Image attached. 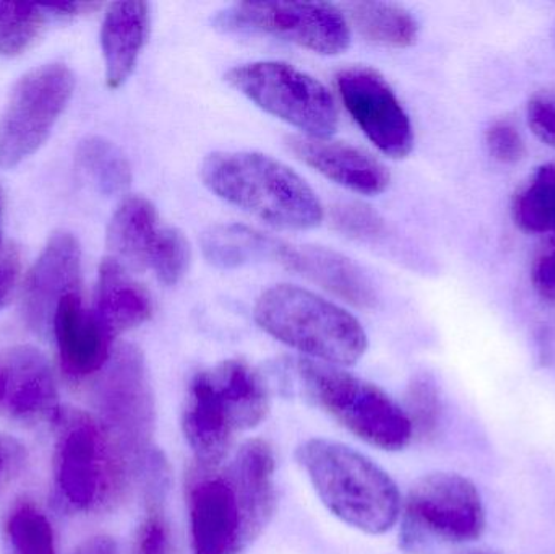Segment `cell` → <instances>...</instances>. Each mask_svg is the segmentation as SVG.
I'll use <instances>...</instances> for the list:
<instances>
[{
    "mask_svg": "<svg viewBox=\"0 0 555 554\" xmlns=\"http://www.w3.org/2000/svg\"><path fill=\"white\" fill-rule=\"evenodd\" d=\"M201 178L221 201L286 231L312 230L323 220L313 189L289 166L257 152H215L202 162Z\"/></svg>",
    "mask_w": 555,
    "mask_h": 554,
    "instance_id": "1",
    "label": "cell"
},
{
    "mask_svg": "<svg viewBox=\"0 0 555 554\" xmlns=\"http://www.w3.org/2000/svg\"><path fill=\"white\" fill-rule=\"evenodd\" d=\"M270 397L262 377L241 360L195 374L182 412V431L197 465L218 468L234 435L266 422Z\"/></svg>",
    "mask_w": 555,
    "mask_h": 554,
    "instance_id": "2",
    "label": "cell"
},
{
    "mask_svg": "<svg viewBox=\"0 0 555 554\" xmlns=\"http://www.w3.org/2000/svg\"><path fill=\"white\" fill-rule=\"evenodd\" d=\"M323 506L352 529L369 536L390 532L403 503L390 475L371 459L341 442L309 439L297 449Z\"/></svg>",
    "mask_w": 555,
    "mask_h": 554,
    "instance_id": "3",
    "label": "cell"
},
{
    "mask_svg": "<svg viewBox=\"0 0 555 554\" xmlns=\"http://www.w3.org/2000/svg\"><path fill=\"white\" fill-rule=\"evenodd\" d=\"M54 428V485L62 503L78 513L116 504L126 493L132 467L101 423L77 409H59Z\"/></svg>",
    "mask_w": 555,
    "mask_h": 554,
    "instance_id": "4",
    "label": "cell"
},
{
    "mask_svg": "<svg viewBox=\"0 0 555 554\" xmlns=\"http://www.w3.org/2000/svg\"><path fill=\"white\" fill-rule=\"evenodd\" d=\"M254 318L263 332L307 360L352 366L367 350V335L354 315L300 286L275 285L263 292Z\"/></svg>",
    "mask_w": 555,
    "mask_h": 554,
    "instance_id": "5",
    "label": "cell"
},
{
    "mask_svg": "<svg viewBox=\"0 0 555 554\" xmlns=\"http://www.w3.org/2000/svg\"><path fill=\"white\" fill-rule=\"evenodd\" d=\"M296 371L306 396L361 441L390 452L410 445L406 412L374 384L307 358Z\"/></svg>",
    "mask_w": 555,
    "mask_h": 554,
    "instance_id": "6",
    "label": "cell"
},
{
    "mask_svg": "<svg viewBox=\"0 0 555 554\" xmlns=\"http://www.w3.org/2000/svg\"><path fill=\"white\" fill-rule=\"evenodd\" d=\"M98 422L132 471L143 472L159 455L153 448L155 396L145 357L133 345L113 351L94 384Z\"/></svg>",
    "mask_w": 555,
    "mask_h": 554,
    "instance_id": "7",
    "label": "cell"
},
{
    "mask_svg": "<svg viewBox=\"0 0 555 554\" xmlns=\"http://www.w3.org/2000/svg\"><path fill=\"white\" fill-rule=\"evenodd\" d=\"M224 78L260 109L296 127L304 136L328 139L338 129V107L332 93L293 65L249 62L231 68Z\"/></svg>",
    "mask_w": 555,
    "mask_h": 554,
    "instance_id": "8",
    "label": "cell"
},
{
    "mask_svg": "<svg viewBox=\"0 0 555 554\" xmlns=\"http://www.w3.org/2000/svg\"><path fill=\"white\" fill-rule=\"evenodd\" d=\"M401 511V540L410 552L426 549L430 540L475 542L486 530L481 493L472 480L459 474L437 472L420 478Z\"/></svg>",
    "mask_w": 555,
    "mask_h": 554,
    "instance_id": "9",
    "label": "cell"
},
{
    "mask_svg": "<svg viewBox=\"0 0 555 554\" xmlns=\"http://www.w3.org/2000/svg\"><path fill=\"white\" fill-rule=\"evenodd\" d=\"M188 510L194 554H241L266 530L228 467L189 474Z\"/></svg>",
    "mask_w": 555,
    "mask_h": 554,
    "instance_id": "10",
    "label": "cell"
},
{
    "mask_svg": "<svg viewBox=\"0 0 555 554\" xmlns=\"http://www.w3.org/2000/svg\"><path fill=\"white\" fill-rule=\"evenodd\" d=\"M215 28L224 33H259L323 55L345 52L351 44L348 18L323 2H241L221 10Z\"/></svg>",
    "mask_w": 555,
    "mask_h": 554,
    "instance_id": "11",
    "label": "cell"
},
{
    "mask_svg": "<svg viewBox=\"0 0 555 554\" xmlns=\"http://www.w3.org/2000/svg\"><path fill=\"white\" fill-rule=\"evenodd\" d=\"M74 87V74L62 64L42 65L16 83L0 117V166L15 168L48 140Z\"/></svg>",
    "mask_w": 555,
    "mask_h": 554,
    "instance_id": "12",
    "label": "cell"
},
{
    "mask_svg": "<svg viewBox=\"0 0 555 554\" xmlns=\"http://www.w3.org/2000/svg\"><path fill=\"white\" fill-rule=\"evenodd\" d=\"M336 87L359 129L384 155L403 159L414 146L410 116L393 88L378 72L349 67L336 75Z\"/></svg>",
    "mask_w": 555,
    "mask_h": 554,
    "instance_id": "13",
    "label": "cell"
},
{
    "mask_svg": "<svg viewBox=\"0 0 555 554\" xmlns=\"http://www.w3.org/2000/svg\"><path fill=\"white\" fill-rule=\"evenodd\" d=\"M81 250L74 234L55 233L26 276L23 318L35 334L46 335L67 296L80 295Z\"/></svg>",
    "mask_w": 555,
    "mask_h": 554,
    "instance_id": "14",
    "label": "cell"
},
{
    "mask_svg": "<svg viewBox=\"0 0 555 554\" xmlns=\"http://www.w3.org/2000/svg\"><path fill=\"white\" fill-rule=\"evenodd\" d=\"M286 145L304 165L356 194H384L390 185L388 169L364 150L348 143L291 136Z\"/></svg>",
    "mask_w": 555,
    "mask_h": 554,
    "instance_id": "15",
    "label": "cell"
},
{
    "mask_svg": "<svg viewBox=\"0 0 555 554\" xmlns=\"http://www.w3.org/2000/svg\"><path fill=\"white\" fill-rule=\"evenodd\" d=\"M276 263L356 308L377 306V292L364 270L328 247L294 246L283 241Z\"/></svg>",
    "mask_w": 555,
    "mask_h": 554,
    "instance_id": "16",
    "label": "cell"
},
{
    "mask_svg": "<svg viewBox=\"0 0 555 554\" xmlns=\"http://www.w3.org/2000/svg\"><path fill=\"white\" fill-rule=\"evenodd\" d=\"M3 409L22 425L51 422L59 405L54 374L41 351L18 347L10 351L5 366Z\"/></svg>",
    "mask_w": 555,
    "mask_h": 554,
    "instance_id": "17",
    "label": "cell"
},
{
    "mask_svg": "<svg viewBox=\"0 0 555 554\" xmlns=\"http://www.w3.org/2000/svg\"><path fill=\"white\" fill-rule=\"evenodd\" d=\"M52 331L62 370L70 379H85L100 373L113 355L114 338L104 331L93 311L83 308L80 295L67 296L61 302Z\"/></svg>",
    "mask_w": 555,
    "mask_h": 554,
    "instance_id": "18",
    "label": "cell"
},
{
    "mask_svg": "<svg viewBox=\"0 0 555 554\" xmlns=\"http://www.w3.org/2000/svg\"><path fill=\"white\" fill-rule=\"evenodd\" d=\"M93 314L104 331L116 338L152 318L153 299L126 267L107 257L98 275Z\"/></svg>",
    "mask_w": 555,
    "mask_h": 554,
    "instance_id": "19",
    "label": "cell"
},
{
    "mask_svg": "<svg viewBox=\"0 0 555 554\" xmlns=\"http://www.w3.org/2000/svg\"><path fill=\"white\" fill-rule=\"evenodd\" d=\"M149 31V3L129 0L109 7L101 28V48L111 88L122 87L132 75Z\"/></svg>",
    "mask_w": 555,
    "mask_h": 554,
    "instance_id": "20",
    "label": "cell"
},
{
    "mask_svg": "<svg viewBox=\"0 0 555 554\" xmlns=\"http://www.w3.org/2000/svg\"><path fill=\"white\" fill-rule=\"evenodd\" d=\"M162 230L158 211L149 198H126L107 228L111 259L127 270L149 269Z\"/></svg>",
    "mask_w": 555,
    "mask_h": 554,
    "instance_id": "21",
    "label": "cell"
},
{
    "mask_svg": "<svg viewBox=\"0 0 555 554\" xmlns=\"http://www.w3.org/2000/svg\"><path fill=\"white\" fill-rule=\"evenodd\" d=\"M283 241L246 224H215L202 234L205 259L221 270L257 262H276Z\"/></svg>",
    "mask_w": 555,
    "mask_h": 554,
    "instance_id": "22",
    "label": "cell"
},
{
    "mask_svg": "<svg viewBox=\"0 0 555 554\" xmlns=\"http://www.w3.org/2000/svg\"><path fill=\"white\" fill-rule=\"evenodd\" d=\"M345 16L359 35L377 44L410 48L417 41L420 25L410 10L390 2L346 3Z\"/></svg>",
    "mask_w": 555,
    "mask_h": 554,
    "instance_id": "23",
    "label": "cell"
},
{
    "mask_svg": "<svg viewBox=\"0 0 555 554\" xmlns=\"http://www.w3.org/2000/svg\"><path fill=\"white\" fill-rule=\"evenodd\" d=\"M77 163L91 184L107 197L122 195L132 184V168L126 155L103 137L81 140Z\"/></svg>",
    "mask_w": 555,
    "mask_h": 554,
    "instance_id": "24",
    "label": "cell"
},
{
    "mask_svg": "<svg viewBox=\"0 0 555 554\" xmlns=\"http://www.w3.org/2000/svg\"><path fill=\"white\" fill-rule=\"evenodd\" d=\"M515 224L525 233H555V165L540 166L533 178L515 195Z\"/></svg>",
    "mask_w": 555,
    "mask_h": 554,
    "instance_id": "25",
    "label": "cell"
},
{
    "mask_svg": "<svg viewBox=\"0 0 555 554\" xmlns=\"http://www.w3.org/2000/svg\"><path fill=\"white\" fill-rule=\"evenodd\" d=\"M51 15L55 16L49 3L0 2V54L28 49Z\"/></svg>",
    "mask_w": 555,
    "mask_h": 554,
    "instance_id": "26",
    "label": "cell"
},
{
    "mask_svg": "<svg viewBox=\"0 0 555 554\" xmlns=\"http://www.w3.org/2000/svg\"><path fill=\"white\" fill-rule=\"evenodd\" d=\"M5 545L7 554H57L51 524L29 503L20 504L10 513Z\"/></svg>",
    "mask_w": 555,
    "mask_h": 554,
    "instance_id": "27",
    "label": "cell"
},
{
    "mask_svg": "<svg viewBox=\"0 0 555 554\" xmlns=\"http://www.w3.org/2000/svg\"><path fill=\"white\" fill-rule=\"evenodd\" d=\"M191 244L178 228L163 227L150 259V270L166 286H175L184 279L191 266Z\"/></svg>",
    "mask_w": 555,
    "mask_h": 554,
    "instance_id": "28",
    "label": "cell"
},
{
    "mask_svg": "<svg viewBox=\"0 0 555 554\" xmlns=\"http://www.w3.org/2000/svg\"><path fill=\"white\" fill-rule=\"evenodd\" d=\"M408 418L413 425L414 433L421 435H433L434 429L439 425L440 418V392L436 381L429 374H417L408 387L406 397Z\"/></svg>",
    "mask_w": 555,
    "mask_h": 554,
    "instance_id": "29",
    "label": "cell"
},
{
    "mask_svg": "<svg viewBox=\"0 0 555 554\" xmlns=\"http://www.w3.org/2000/svg\"><path fill=\"white\" fill-rule=\"evenodd\" d=\"M333 227L345 234L359 241H374L384 234V218L361 202H341L332 210Z\"/></svg>",
    "mask_w": 555,
    "mask_h": 554,
    "instance_id": "30",
    "label": "cell"
},
{
    "mask_svg": "<svg viewBox=\"0 0 555 554\" xmlns=\"http://www.w3.org/2000/svg\"><path fill=\"white\" fill-rule=\"evenodd\" d=\"M489 155L502 165H517L527 155L520 130L507 119L494 120L486 130Z\"/></svg>",
    "mask_w": 555,
    "mask_h": 554,
    "instance_id": "31",
    "label": "cell"
},
{
    "mask_svg": "<svg viewBox=\"0 0 555 554\" xmlns=\"http://www.w3.org/2000/svg\"><path fill=\"white\" fill-rule=\"evenodd\" d=\"M135 554H175L168 524L155 501L150 504L149 514L140 526Z\"/></svg>",
    "mask_w": 555,
    "mask_h": 554,
    "instance_id": "32",
    "label": "cell"
},
{
    "mask_svg": "<svg viewBox=\"0 0 555 554\" xmlns=\"http://www.w3.org/2000/svg\"><path fill=\"white\" fill-rule=\"evenodd\" d=\"M527 117L534 136L555 149V93L534 94L528 103Z\"/></svg>",
    "mask_w": 555,
    "mask_h": 554,
    "instance_id": "33",
    "label": "cell"
},
{
    "mask_svg": "<svg viewBox=\"0 0 555 554\" xmlns=\"http://www.w3.org/2000/svg\"><path fill=\"white\" fill-rule=\"evenodd\" d=\"M531 282L541 298L555 302V241L534 259Z\"/></svg>",
    "mask_w": 555,
    "mask_h": 554,
    "instance_id": "34",
    "label": "cell"
},
{
    "mask_svg": "<svg viewBox=\"0 0 555 554\" xmlns=\"http://www.w3.org/2000/svg\"><path fill=\"white\" fill-rule=\"evenodd\" d=\"M20 276V253L15 246L0 247V311L12 298Z\"/></svg>",
    "mask_w": 555,
    "mask_h": 554,
    "instance_id": "35",
    "label": "cell"
},
{
    "mask_svg": "<svg viewBox=\"0 0 555 554\" xmlns=\"http://www.w3.org/2000/svg\"><path fill=\"white\" fill-rule=\"evenodd\" d=\"M25 462V448L16 439L0 435V485L20 474Z\"/></svg>",
    "mask_w": 555,
    "mask_h": 554,
    "instance_id": "36",
    "label": "cell"
},
{
    "mask_svg": "<svg viewBox=\"0 0 555 554\" xmlns=\"http://www.w3.org/2000/svg\"><path fill=\"white\" fill-rule=\"evenodd\" d=\"M74 554H120L116 540L107 536L91 537L85 540Z\"/></svg>",
    "mask_w": 555,
    "mask_h": 554,
    "instance_id": "37",
    "label": "cell"
},
{
    "mask_svg": "<svg viewBox=\"0 0 555 554\" xmlns=\"http://www.w3.org/2000/svg\"><path fill=\"white\" fill-rule=\"evenodd\" d=\"M3 399H5V371L0 368V409H3Z\"/></svg>",
    "mask_w": 555,
    "mask_h": 554,
    "instance_id": "38",
    "label": "cell"
},
{
    "mask_svg": "<svg viewBox=\"0 0 555 554\" xmlns=\"http://www.w3.org/2000/svg\"><path fill=\"white\" fill-rule=\"evenodd\" d=\"M468 554H492V553H488V552H473V553H468Z\"/></svg>",
    "mask_w": 555,
    "mask_h": 554,
    "instance_id": "39",
    "label": "cell"
},
{
    "mask_svg": "<svg viewBox=\"0 0 555 554\" xmlns=\"http://www.w3.org/2000/svg\"><path fill=\"white\" fill-rule=\"evenodd\" d=\"M0 247H2V228H0Z\"/></svg>",
    "mask_w": 555,
    "mask_h": 554,
    "instance_id": "40",
    "label": "cell"
},
{
    "mask_svg": "<svg viewBox=\"0 0 555 554\" xmlns=\"http://www.w3.org/2000/svg\"><path fill=\"white\" fill-rule=\"evenodd\" d=\"M555 241V240H554Z\"/></svg>",
    "mask_w": 555,
    "mask_h": 554,
    "instance_id": "41",
    "label": "cell"
}]
</instances>
